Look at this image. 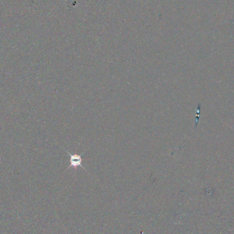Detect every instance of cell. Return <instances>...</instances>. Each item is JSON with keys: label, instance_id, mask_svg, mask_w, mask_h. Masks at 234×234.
<instances>
[{"label": "cell", "instance_id": "6da1fadb", "mask_svg": "<svg viewBox=\"0 0 234 234\" xmlns=\"http://www.w3.org/2000/svg\"><path fill=\"white\" fill-rule=\"evenodd\" d=\"M69 154V156H70V165L69 166H68V168H70L71 167H73V168H75V169H77V167H79V166H81L82 168H84L85 169V168L84 166H82V158L81 157V156L78 154H71L70 153L67 151V150H65Z\"/></svg>", "mask_w": 234, "mask_h": 234}]
</instances>
